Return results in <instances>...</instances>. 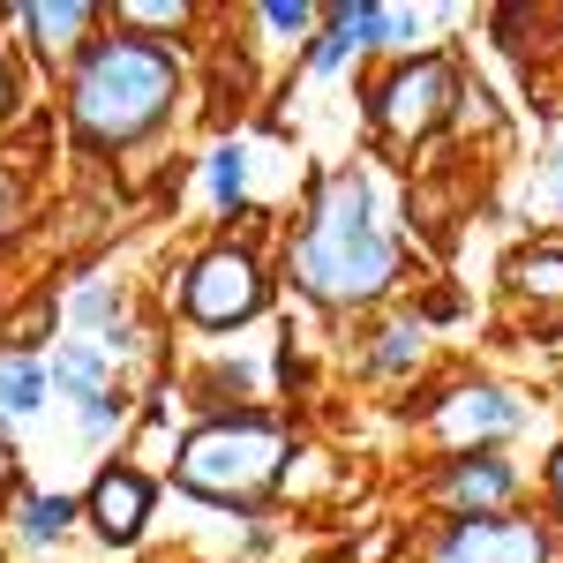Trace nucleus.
<instances>
[{"label": "nucleus", "instance_id": "obj_1", "mask_svg": "<svg viewBox=\"0 0 563 563\" xmlns=\"http://www.w3.org/2000/svg\"><path fill=\"white\" fill-rule=\"evenodd\" d=\"M390 278H398V241L376 218V188L361 174L323 180L301 241H294V286L331 308H346V301H376Z\"/></svg>", "mask_w": 563, "mask_h": 563}, {"label": "nucleus", "instance_id": "obj_2", "mask_svg": "<svg viewBox=\"0 0 563 563\" xmlns=\"http://www.w3.org/2000/svg\"><path fill=\"white\" fill-rule=\"evenodd\" d=\"M180 90V60L174 45L113 31V38H90L76 60V84H68V121L98 143V151H121L166 121Z\"/></svg>", "mask_w": 563, "mask_h": 563}, {"label": "nucleus", "instance_id": "obj_3", "mask_svg": "<svg viewBox=\"0 0 563 563\" xmlns=\"http://www.w3.org/2000/svg\"><path fill=\"white\" fill-rule=\"evenodd\" d=\"M180 488L211 496V504H256L271 496V481L286 466V435L256 421V413H233V421H203V429L180 443Z\"/></svg>", "mask_w": 563, "mask_h": 563}, {"label": "nucleus", "instance_id": "obj_4", "mask_svg": "<svg viewBox=\"0 0 563 563\" xmlns=\"http://www.w3.org/2000/svg\"><path fill=\"white\" fill-rule=\"evenodd\" d=\"M180 308H188V323H203V331L249 323L263 308V263L249 256V249H203V256L188 263V278H180Z\"/></svg>", "mask_w": 563, "mask_h": 563}, {"label": "nucleus", "instance_id": "obj_5", "mask_svg": "<svg viewBox=\"0 0 563 563\" xmlns=\"http://www.w3.org/2000/svg\"><path fill=\"white\" fill-rule=\"evenodd\" d=\"M429 563H549V533L533 519H519V511H488V519L443 526Z\"/></svg>", "mask_w": 563, "mask_h": 563}, {"label": "nucleus", "instance_id": "obj_6", "mask_svg": "<svg viewBox=\"0 0 563 563\" xmlns=\"http://www.w3.org/2000/svg\"><path fill=\"white\" fill-rule=\"evenodd\" d=\"M451 60H406L390 84H376V121H384V135H398V143H413V135H429L443 113H451Z\"/></svg>", "mask_w": 563, "mask_h": 563}, {"label": "nucleus", "instance_id": "obj_7", "mask_svg": "<svg viewBox=\"0 0 563 563\" xmlns=\"http://www.w3.org/2000/svg\"><path fill=\"white\" fill-rule=\"evenodd\" d=\"M519 429V398L511 390H496V384H466V390H451L443 398V413H435V435H451V443H496V435H511Z\"/></svg>", "mask_w": 563, "mask_h": 563}, {"label": "nucleus", "instance_id": "obj_8", "mask_svg": "<svg viewBox=\"0 0 563 563\" xmlns=\"http://www.w3.org/2000/svg\"><path fill=\"white\" fill-rule=\"evenodd\" d=\"M435 496H443L459 519H488V511H504V504L519 496V474H511L496 451H466L451 474L435 481Z\"/></svg>", "mask_w": 563, "mask_h": 563}, {"label": "nucleus", "instance_id": "obj_9", "mask_svg": "<svg viewBox=\"0 0 563 563\" xmlns=\"http://www.w3.org/2000/svg\"><path fill=\"white\" fill-rule=\"evenodd\" d=\"M143 519H151V481L135 474V466L98 474V488H90V526H98L106 541H135Z\"/></svg>", "mask_w": 563, "mask_h": 563}, {"label": "nucleus", "instance_id": "obj_10", "mask_svg": "<svg viewBox=\"0 0 563 563\" xmlns=\"http://www.w3.org/2000/svg\"><path fill=\"white\" fill-rule=\"evenodd\" d=\"M23 23H31V38H38L45 60H84V38H90V23H98V8H90V0H60V8H23Z\"/></svg>", "mask_w": 563, "mask_h": 563}, {"label": "nucleus", "instance_id": "obj_11", "mask_svg": "<svg viewBox=\"0 0 563 563\" xmlns=\"http://www.w3.org/2000/svg\"><path fill=\"white\" fill-rule=\"evenodd\" d=\"M390 38V8H361V0H346V8H331V23H323V38H316V68H339L353 45H376Z\"/></svg>", "mask_w": 563, "mask_h": 563}, {"label": "nucleus", "instance_id": "obj_12", "mask_svg": "<svg viewBox=\"0 0 563 563\" xmlns=\"http://www.w3.org/2000/svg\"><path fill=\"white\" fill-rule=\"evenodd\" d=\"M53 376H60L68 398L98 406V398H106V353H98V346H60V368H53Z\"/></svg>", "mask_w": 563, "mask_h": 563}, {"label": "nucleus", "instance_id": "obj_13", "mask_svg": "<svg viewBox=\"0 0 563 563\" xmlns=\"http://www.w3.org/2000/svg\"><path fill=\"white\" fill-rule=\"evenodd\" d=\"M526 211L541 218V225H563V135L541 151V166H533V188H526Z\"/></svg>", "mask_w": 563, "mask_h": 563}, {"label": "nucleus", "instance_id": "obj_14", "mask_svg": "<svg viewBox=\"0 0 563 563\" xmlns=\"http://www.w3.org/2000/svg\"><path fill=\"white\" fill-rule=\"evenodd\" d=\"M511 286L533 294V301H563V249H526L511 263Z\"/></svg>", "mask_w": 563, "mask_h": 563}, {"label": "nucleus", "instance_id": "obj_15", "mask_svg": "<svg viewBox=\"0 0 563 563\" xmlns=\"http://www.w3.org/2000/svg\"><path fill=\"white\" fill-rule=\"evenodd\" d=\"M0 406H8V413H38L45 406V368L38 361H23V353L0 361Z\"/></svg>", "mask_w": 563, "mask_h": 563}, {"label": "nucleus", "instance_id": "obj_16", "mask_svg": "<svg viewBox=\"0 0 563 563\" xmlns=\"http://www.w3.org/2000/svg\"><path fill=\"white\" fill-rule=\"evenodd\" d=\"M68 519H76V504H68V496H31V504H23V541H60V533H68Z\"/></svg>", "mask_w": 563, "mask_h": 563}, {"label": "nucleus", "instance_id": "obj_17", "mask_svg": "<svg viewBox=\"0 0 563 563\" xmlns=\"http://www.w3.org/2000/svg\"><path fill=\"white\" fill-rule=\"evenodd\" d=\"M174 23H188L180 0H129V8H121V31H135V38H143V31H174Z\"/></svg>", "mask_w": 563, "mask_h": 563}, {"label": "nucleus", "instance_id": "obj_18", "mask_svg": "<svg viewBox=\"0 0 563 563\" xmlns=\"http://www.w3.org/2000/svg\"><path fill=\"white\" fill-rule=\"evenodd\" d=\"M211 188H218V203H225V211H233V203H241V188H249V158H241L233 143L211 158Z\"/></svg>", "mask_w": 563, "mask_h": 563}, {"label": "nucleus", "instance_id": "obj_19", "mask_svg": "<svg viewBox=\"0 0 563 563\" xmlns=\"http://www.w3.org/2000/svg\"><path fill=\"white\" fill-rule=\"evenodd\" d=\"M413 339H421V323H390L384 346H376V368H406L413 361Z\"/></svg>", "mask_w": 563, "mask_h": 563}, {"label": "nucleus", "instance_id": "obj_20", "mask_svg": "<svg viewBox=\"0 0 563 563\" xmlns=\"http://www.w3.org/2000/svg\"><path fill=\"white\" fill-rule=\"evenodd\" d=\"M263 23L271 31H316V8L308 0H278V8H263Z\"/></svg>", "mask_w": 563, "mask_h": 563}, {"label": "nucleus", "instance_id": "obj_21", "mask_svg": "<svg viewBox=\"0 0 563 563\" xmlns=\"http://www.w3.org/2000/svg\"><path fill=\"white\" fill-rule=\"evenodd\" d=\"M113 421H121V406H113V390H106V398H98V406L84 413V429H90V435H106Z\"/></svg>", "mask_w": 563, "mask_h": 563}, {"label": "nucleus", "instance_id": "obj_22", "mask_svg": "<svg viewBox=\"0 0 563 563\" xmlns=\"http://www.w3.org/2000/svg\"><path fill=\"white\" fill-rule=\"evenodd\" d=\"M8 106H15V76H8V60H0V121H8Z\"/></svg>", "mask_w": 563, "mask_h": 563}, {"label": "nucleus", "instance_id": "obj_23", "mask_svg": "<svg viewBox=\"0 0 563 563\" xmlns=\"http://www.w3.org/2000/svg\"><path fill=\"white\" fill-rule=\"evenodd\" d=\"M549 488H556V504H563V451H556V466H549Z\"/></svg>", "mask_w": 563, "mask_h": 563}]
</instances>
